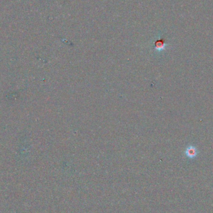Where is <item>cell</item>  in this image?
I'll return each instance as SVG.
<instances>
[{"label": "cell", "instance_id": "1", "mask_svg": "<svg viewBox=\"0 0 213 213\" xmlns=\"http://www.w3.org/2000/svg\"><path fill=\"white\" fill-rule=\"evenodd\" d=\"M185 154L187 157L190 158H193L197 156V150L194 146H189L187 147L185 151Z\"/></svg>", "mask_w": 213, "mask_h": 213}]
</instances>
